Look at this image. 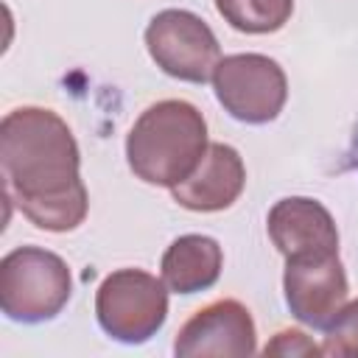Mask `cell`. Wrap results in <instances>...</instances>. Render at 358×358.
Segmentation results:
<instances>
[{"label":"cell","mask_w":358,"mask_h":358,"mask_svg":"<svg viewBox=\"0 0 358 358\" xmlns=\"http://www.w3.org/2000/svg\"><path fill=\"white\" fill-rule=\"evenodd\" d=\"M6 199L39 229L70 232L87 215L78 145L67 123L42 106L11 109L0 123Z\"/></svg>","instance_id":"1"},{"label":"cell","mask_w":358,"mask_h":358,"mask_svg":"<svg viewBox=\"0 0 358 358\" xmlns=\"http://www.w3.org/2000/svg\"><path fill=\"white\" fill-rule=\"evenodd\" d=\"M207 151L204 115L179 98L148 106L126 137V159L145 185L176 187L185 182Z\"/></svg>","instance_id":"2"},{"label":"cell","mask_w":358,"mask_h":358,"mask_svg":"<svg viewBox=\"0 0 358 358\" xmlns=\"http://www.w3.org/2000/svg\"><path fill=\"white\" fill-rule=\"evenodd\" d=\"M70 294V268L48 249L20 246L0 260V308L14 322H48L62 313Z\"/></svg>","instance_id":"3"},{"label":"cell","mask_w":358,"mask_h":358,"mask_svg":"<svg viewBox=\"0 0 358 358\" xmlns=\"http://www.w3.org/2000/svg\"><path fill=\"white\" fill-rule=\"evenodd\" d=\"M95 313L103 333L123 344L148 341L168 316L165 285L140 268L112 271L95 294Z\"/></svg>","instance_id":"4"},{"label":"cell","mask_w":358,"mask_h":358,"mask_svg":"<svg viewBox=\"0 0 358 358\" xmlns=\"http://www.w3.org/2000/svg\"><path fill=\"white\" fill-rule=\"evenodd\" d=\"M145 48L162 73L190 84L210 81L221 62L218 39L210 25L185 8L154 14L145 28Z\"/></svg>","instance_id":"5"},{"label":"cell","mask_w":358,"mask_h":358,"mask_svg":"<svg viewBox=\"0 0 358 358\" xmlns=\"http://www.w3.org/2000/svg\"><path fill=\"white\" fill-rule=\"evenodd\" d=\"M213 90L218 103L241 123L274 120L288 98L282 67L263 53L224 56L213 73Z\"/></svg>","instance_id":"6"},{"label":"cell","mask_w":358,"mask_h":358,"mask_svg":"<svg viewBox=\"0 0 358 358\" xmlns=\"http://www.w3.org/2000/svg\"><path fill=\"white\" fill-rule=\"evenodd\" d=\"M282 288L291 313L302 324L324 330L347 302V274L338 252L288 257Z\"/></svg>","instance_id":"7"},{"label":"cell","mask_w":358,"mask_h":358,"mask_svg":"<svg viewBox=\"0 0 358 358\" xmlns=\"http://www.w3.org/2000/svg\"><path fill=\"white\" fill-rule=\"evenodd\" d=\"M255 350V322L238 299H218L196 310L173 341V352L179 358H249Z\"/></svg>","instance_id":"8"},{"label":"cell","mask_w":358,"mask_h":358,"mask_svg":"<svg viewBox=\"0 0 358 358\" xmlns=\"http://www.w3.org/2000/svg\"><path fill=\"white\" fill-rule=\"evenodd\" d=\"M268 238L277 246V252L288 257L302 255H330L338 252V229L327 207H322L316 199L291 196L280 199L268 210Z\"/></svg>","instance_id":"9"},{"label":"cell","mask_w":358,"mask_h":358,"mask_svg":"<svg viewBox=\"0 0 358 358\" xmlns=\"http://www.w3.org/2000/svg\"><path fill=\"white\" fill-rule=\"evenodd\" d=\"M246 185V168L232 145L210 143L196 171L171 187L173 201L193 213H218L238 201Z\"/></svg>","instance_id":"10"},{"label":"cell","mask_w":358,"mask_h":358,"mask_svg":"<svg viewBox=\"0 0 358 358\" xmlns=\"http://www.w3.org/2000/svg\"><path fill=\"white\" fill-rule=\"evenodd\" d=\"M221 246L207 235H182L162 255V282L173 294H196L215 285L221 274Z\"/></svg>","instance_id":"11"},{"label":"cell","mask_w":358,"mask_h":358,"mask_svg":"<svg viewBox=\"0 0 358 358\" xmlns=\"http://www.w3.org/2000/svg\"><path fill=\"white\" fill-rule=\"evenodd\" d=\"M215 8L241 34H271L288 22L294 0H215Z\"/></svg>","instance_id":"12"},{"label":"cell","mask_w":358,"mask_h":358,"mask_svg":"<svg viewBox=\"0 0 358 358\" xmlns=\"http://www.w3.org/2000/svg\"><path fill=\"white\" fill-rule=\"evenodd\" d=\"M322 355L358 358V299L344 305L338 310V316L324 327Z\"/></svg>","instance_id":"13"},{"label":"cell","mask_w":358,"mask_h":358,"mask_svg":"<svg viewBox=\"0 0 358 358\" xmlns=\"http://www.w3.org/2000/svg\"><path fill=\"white\" fill-rule=\"evenodd\" d=\"M322 347H316L305 333L299 330H280L266 347L263 355H319Z\"/></svg>","instance_id":"14"},{"label":"cell","mask_w":358,"mask_h":358,"mask_svg":"<svg viewBox=\"0 0 358 358\" xmlns=\"http://www.w3.org/2000/svg\"><path fill=\"white\" fill-rule=\"evenodd\" d=\"M347 159H350V168L358 173V120L352 126V137H350V148H347Z\"/></svg>","instance_id":"15"}]
</instances>
